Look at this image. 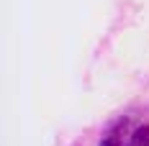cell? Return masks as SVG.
Wrapping results in <instances>:
<instances>
[{
	"mask_svg": "<svg viewBox=\"0 0 149 146\" xmlns=\"http://www.w3.org/2000/svg\"><path fill=\"white\" fill-rule=\"evenodd\" d=\"M98 146H149V123L134 116H123L103 133Z\"/></svg>",
	"mask_w": 149,
	"mask_h": 146,
	"instance_id": "6da1fadb",
	"label": "cell"
}]
</instances>
